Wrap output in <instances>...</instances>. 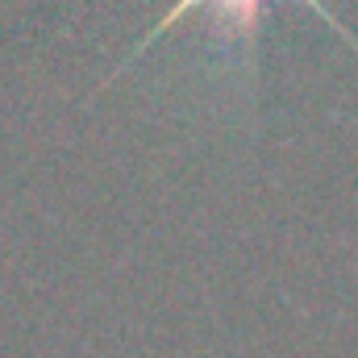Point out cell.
Segmentation results:
<instances>
[{
    "instance_id": "1",
    "label": "cell",
    "mask_w": 358,
    "mask_h": 358,
    "mask_svg": "<svg viewBox=\"0 0 358 358\" xmlns=\"http://www.w3.org/2000/svg\"><path fill=\"white\" fill-rule=\"evenodd\" d=\"M317 17H325L329 25H338L334 21V13L321 4V0H304ZM200 8H208L213 13V25H217V34L225 38V42H250L255 38V29H259V17H263V0H176L163 17H159V25L146 34V42L142 46H150L159 34H167V29H176L183 17H192V13H200ZM342 29V25H338ZM346 34V29H342Z\"/></svg>"
}]
</instances>
